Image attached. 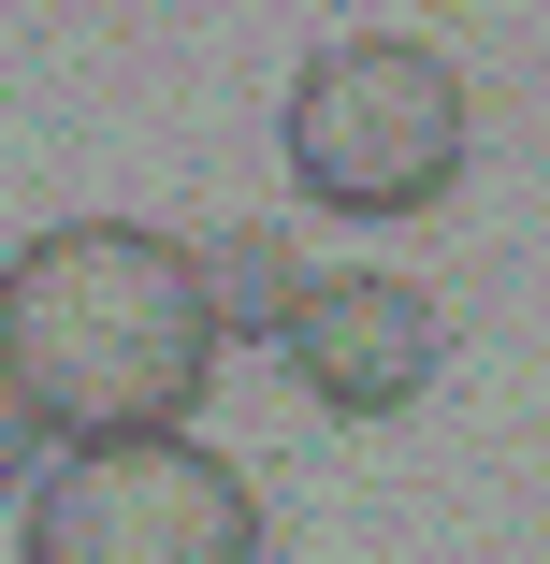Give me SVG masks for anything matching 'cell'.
<instances>
[{
  "label": "cell",
  "instance_id": "cell-1",
  "mask_svg": "<svg viewBox=\"0 0 550 564\" xmlns=\"http://www.w3.org/2000/svg\"><path fill=\"white\" fill-rule=\"evenodd\" d=\"M0 377L44 420V448H131L203 420L217 318L203 261L145 217H58L0 261Z\"/></svg>",
  "mask_w": 550,
  "mask_h": 564
},
{
  "label": "cell",
  "instance_id": "cell-2",
  "mask_svg": "<svg viewBox=\"0 0 550 564\" xmlns=\"http://www.w3.org/2000/svg\"><path fill=\"white\" fill-rule=\"evenodd\" d=\"M276 145H290V188H319L334 217H420L464 174V73L406 30H348L290 73Z\"/></svg>",
  "mask_w": 550,
  "mask_h": 564
},
{
  "label": "cell",
  "instance_id": "cell-3",
  "mask_svg": "<svg viewBox=\"0 0 550 564\" xmlns=\"http://www.w3.org/2000/svg\"><path fill=\"white\" fill-rule=\"evenodd\" d=\"M30 564H261V507L203 434H131V448H73L30 492Z\"/></svg>",
  "mask_w": 550,
  "mask_h": 564
},
{
  "label": "cell",
  "instance_id": "cell-4",
  "mask_svg": "<svg viewBox=\"0 0 550 564\" xmlns=\"http://www.w3.org/2000/svg\"><path fill=\"white\" fill-rule=\"evenodd\" d=\"M276 348L319 420H406L450 362V333H434V290H406V275H319Z\"/></svg>",
  "mask_w": 550,
  "mask_h": 564
},
{
  "label": "cell",
  "instance_id": "cell-5",
  "mask_svg": "<svg viewBox=\"0 0 550 564\" xmlns=\"http://www.w3.org/2000/svg\"><path fill=\"white\" fill-rule=\"evenodd\" d=\"M188 261H203V318H217V348H276V333L304 318V290H319L304 247L276 232V217H233V232H203Z\"/></svg>",
  "mask_w": 550,
  "mask_h": 564
},
{
  "label": "cell",
  "instance_id": "cell-6",
  "mask_svg": "<svg viewBox=\"0 0 550 564\" xmlns=\"http://www.w3.org/2000/svg\"><path fill=\"white\" fill-rule=\"evenodd\" d=\"M30 464H44V420H30V405H15V377H0V492H15V478H30Z\"/></svg>",
  "mask_w": 550,
  "mask_h": 564
}]
</instances>
